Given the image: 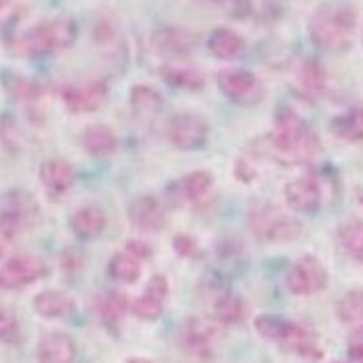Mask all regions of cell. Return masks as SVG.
Returning <instances> with one entry per match:
<instances>
[{
  "label": "cell",
  "mask_w": 363,
  "mask_h": 363,
  "mask_svg": "<svg viewBox=\"0 0 363 363\" xmlns=\"http://www.w3.org/2000/svg\"><path fill=\"white\" fill-rule=\"evenodd\" d=\"M298 81L304 91L313 94H320L326 86V73L318 61L306 60L298 69Z\"/></svg>",
  "instance_id": "33"
},
{
  "label": "cell",
  "mask_w": 363,
  "mask_h": 363,
  "mask_svg": "<svg viewBox=\"0 0 363 363\" xmlns=\"http://www.w3.org/2000/svg\"><path fill=\"white\" fill-rule=\"evenodd\" d=\"M352 342H363V326H359V328L352 334Z\"/></svg>",
  "instance_id": "40"
},
{
  "label": "cell",
  "mask_w": 363,
  "mask_h": 363,
  "mask_svg": "<svg viewBox=\"0 0 363 363\" xmlns=\"http://www.w3.org/2000/svg\"><path fill=\"white\" fill-rule=\"evenodd\" d=\"M285 285H287L289 293H293V295H316L328 285V271L318 257L303 255L285 273Z\"/></svg>",
  "instance_id": "7"
},
{
  "label": "cell",
  "mask_w": 363,
  "mask_h": 363,
  "mask_svg": "<svg viewBox=\"0 0 363 363\" xmlns=\"http://www.w3.org/2000/svg\"><path fill=\"white\" fill-rule=\"evenodd\" d=\"M77 40V24L71 18H55L28 28L18 35L12 50L24 57H43L67 50Z\"/></svg>",
  "instance_id": "2"
},
{
  "label": "cell",
  "mask_w": 363,
  "mask_h": 363,
  "mask_svg": "<svg viewBox=\"0 0 363 363\" xmlns=\"http://www.w3.org/2000/svg\"><path fill=\"white\" fill-rule=\"evenodd\" d=\"M6 89L10 96L20 102H34L42 96V85L28 77L10 75L6 79Z\"/></svg>",
  "instance_id": "32"
},
{
  "label": "cell",
  "mask_w": 363,
  "mask_h": 363,
  "mask_svg": "<svg viewBox=\"0 0 363 363\" xmlns=\"http://www.w3.org/2000/svg\"><path fill=\"white\" fill-rule=\"evenodd\" d=\"M336 316L344 324L363 322V289H352L336 304Z\"/></svg>",
  "instance_id": "31"
},
{
  "label": "cell",
  "mask_w": 363,
  "mask_h": 363,
  "mask_svg": "<svg viewBox=\"0 0 363 363\" xmlns=\"http://www.w3.org/2000/svg\"><path fill=\"white\" fill-rule=\"evenodd\" d=\"M247 224L252 234L262 242H293L295 238L301 236L303 224L291 216L287 212H283L279 206L271 203H254L247 214Z\"/></svg>",
  "instance_id": "4"
},
{
  "label": "cell",
  "mask_w": 363,
  "mask_h": 363,
  "mask_svg": "<svg viewBox=\"0 0 363 363\" xmlns=\"http://www.w3.org/2000/svg\"><path fill=\"white\" fill-rule=\"evenodd\" d=\"M254 328L263 340L285 344L289 350H293L301 342L313 340L304 326L293 320H285L281 316H273V314H259L254 320Z\"/></svg>",
  "instance_id": "11"
},
{
  "label": "cell",
  "mask_w": 363,
  "mask_h": 363,
  "mask_svg": "<svg viewBox=\"0 0 363 363\" xmlns=\"http://www.w3.org/2000/svg\"><path fill=\"white\" fill-rule=\"evenodd\" d=\"M350 357L355 363H363V342H352L350 344Z\"/></svg>",
  "instance_id": "39"
},
{
  "label": "cell",
  "mask_w": 363,
  "mask_h": 363,
  "mask_svg": "<svg viewBox=\"0 0 363 363\" xmlns=\"http://www.w3.org/2000/svg\"><path fill=\"white\" fill-rule=\"evenodd\" d=\"M216 83L224 96L234 102H250L259 99V79L247 69H222L216 75Z\"/></svg>",
  "instance_id": "12"
},
{
  "label": "cell",
  "mask_w": 363,
  "mask_h": 363,
  "mask_svg": "<svg viewBox=\"0 0 363 363\" xmlns=\"http://www.w3.org/2000/svg\"><path fill=\"white\" fill-rule=\"evenodd\" d=\"M40 218V204L28 191H10L0 204V234L14 240Z\"/></svg>",
  "instance_id": "5"
},
{
  "label": "cell",
  "mask_w": 363,
  "mask_h": 363,
  "mask_svg": "<svg viewBox=\"0 0 363 363\" xmlns=\"http://www.w3.org/2000/svg\"><path fill=\"white\" fill-rule=\"evenodd\" d=\"M130 108L134 110L135 116L150 118L155 116L163 108V96L153 86L135 85L130 91Z\"/></svg>",
  "instance_id": "25"
},
{
  "label": "cell",
  "mask_w": 363,
  "mask_h": 363,
  "mask_svg": "<svg viewBox=\"0 0 363 363\" xmlns=\"http://www.w3.org/2000/svg\"><path fill=\"white\" fill-rule=\"evenodd\" d=\"M283 194L289 208L303 214H314L322 204V189L314 177H296L289 181Z\"/></svg>",
  "instance_id": "13"
},
{
  "label": "cell",
  "mask_w": 363,
  "mask_h": 363,
  "mask_svg": "<svg viewBox=\"0 0 363 363\" xmlns=\"http://www.w3.org/2000/svg\"><path fill=\"white\" fill-rule=\"evenodd\" d=\"M362 42H363V32H362Z\"/></svg>",
  "instance_id": "44"
},
{
  "label": "cell",
  "mask_w": 363,
  "mask_h": 363,
  "mask_svg": "<svg viewBox=\"0 0 363 363\" xmlns=\"http://www.w3.org/2000/svg\"><path fill=\"white\" fill-rule=\"evenodd\" d=\"M357 12L350 4H326L313 14L308 34L318 48L344 51L354 42Z\"/></svg>",
  "instance_id": "1"
},
{
  "label": "cell",
  "mask_w": 363,
  "mask_h": 363,
  "mask_svg": "<svg viewBox=\"0 0 363 363\" xmlns=\"http://www.w3.org/2000/svg\"><path fill=\"white\" fill-rule=\"evenodd\" d=\"M128 220L142 232H157L165 224V211L153 194H140L128 204Z\"/></svg>",
  "instance_id": "15"
},
{
  "label": "cell",
  "mask_w": 363,
  "mask_h": 363,
  "mask_svg": "<svg viewBox=\"0 0 363 363\" xmlns=\"http://www.w3.org/2000/svg\"><path fill=\"white\" fill-rule=\"evenodd\" d=\"M69 226H71L73 234L79 240L91 242V240H96L104 232V228H106V216H104V212L99 206L86 204V206H81V208H77L71 214Z\"/></svg>",
  "instance_id": "19"
},
{
  "label": "cell",
  "mask_w": 363,
  "mask_h": 363,
  "mask_svg": "<svg viewBox=\"0 0 363 363\" xmlns=\"http://www.w3.org/2000/svg\"><path fill=\"white\" fill-rule=\"evenodd\" d=\"M38 363H75L77 344L65 332H48L35 347Z\"/></svg>",
  "instance_id": "16"
},
{
  "label": "cell",
  "mask_w": 363,
  "mask_h": 363,
  "mask_svg": "<svg viewBox=\"0 0 363 363\" xmlns=\"http://www.w3.org/2000/svg\"><path fill=\"white\" fill-rule=\"evenodd\" d=\"M338 242L352 259L363 263V220H347L338 230Z\"/></svg>",
  "instance_id": "27"
},
{
  "label": "cell",
  "mask_w": 363,
  "mask_h": 363,
  "mask_svg": "<svg viewBox=\"0 0 363 363\" xmlns=\"http://www.w3.org/2000/svg\"><path fill=\"white\" fill-rule=\"evenodd\" d=\"M334 134L346 142H362L363 140V110H352L346 114H340L332 122Z\"/></svg>",
  "instance_id": "29"
},
{
  "label": "cell",
  "mask_w": 363,
  "mask_h": 363,
  "mask_svg": "<svg viewBox=\"0 0 363 363\" xmlns=\"http://www.w3.org/2000/svg\"><path fill=\"white\" fill-rule=\"evenodd\" d=\"M77 179V171L73 163L61 157L45 160L40 167V181L42 185L53 194H61L69 191Z\"/></svg>",
  "instance_id": "17"
},
{
  "label": "cell",
  "mask_w": 363,
  "mask_h": 363,
  "mask_svg": "<svg viewBox=\"0 0 363 363\" xmlns=\"http://www.w3.org/2000/svg\"><path fill=\"white\" fill-rule=\"evenodd\" d=\"M132 308V304L128 301V296L120 291H110L101 298L99 304V314L102 316V320L106 324H116L120 322L126 313Z\"/></svg>",
  "instance_id": "30"
},
{
  "label": "cell",
  "mask_w": 363,
  "mask_h": 363,
  "mask_svg": "<svg viewBox=\"0 0 363 363\" xmlns=\"http://www.w3.org/2000/svg\"><path fill=\"white\" fill-rule=\"evenodd\" d=\"M126 363H153L152 359H147V357H130L126 359Z\"/></svg>",
  "instance_id": "41"
},
{
  "label": "cell",
  "mask_w": 363,
  "mask_h": 363,
  "mask_svg": "<svg viewBox=\"0 0 363 363\" xmlns=\"http://www.w3.org/2000/svg\"><path fill=\"white\" fill-rule=\"evenodd\" d=\"M199 42V35L179 26H163L152 34L153 48L163 53H186Z\"/></svg>",
  "instance_id": "18"
},
{
  "label": "cell",
  "mask_w": 363,
  "mask_h": 363,
  "mask_svg": "<svg viewBox=\"0 0 363 363\" xmlns=\"http://www.w3.org/2000/svg\"><path fill=\"white\" fill-rule=\"evenodd\" d=\"M244 38L234 32L232 28H216L208 35V50L218 60H236L238 55L244 51Z\"/></svg>",
  "instance_id": "21"
},
{
  "label": "cell",
  "mask_w": 363,
  "mask_h": 363,
  "mask_svg": "<svg viewBox=\"0 0 363 363\" xmlns=\"http://www.w3.org/2000/svg\"><path fill=\"white\" fill-rule=\"evenodd\" d=\"M32 306L43 318H63V316L75 313L77 303L69 293L50 289V291L38 293L32 301Z\"/></svg>",
  "instance_id": "20"
},
{
  "label": "cell",
  "mask_w": 363,
  "mask_h": 363,
  "mask_svg": "<svg viewBox=\"0 0 363 363\" xmlns=\"http://www.w3.org/2000/svg\"><path fill=\"white\" fill-rule=\"evenodd\" d=\"M22 336L16 314L0 304V344H18Z\"/></svg>",
  "instance_id": "34"
},
{
  "label": "cell",
  "mask_w": 363,
  "mask_h": 363,
  "mask_svg": "<svg viewBox=\"0 0 363 363\" xmlns=\"http://www.w3.org/2000/svg\"><path fill=\"white\" fill-rule=\"evenodd\" d=\"M359 203H362V206H363V193L359 194Z\"/></svg>",
  "instance_id": "43"
},
{
  "label": "cell",
  "mask_w": 363,
  "mask_h": 363,
  "mask_svg": "<svg viewBox=\"0 0 363 363\" xmlns=\"http://www.w3.org/2000/svg\"><path fill=\"white\" fill-rule=\"evenodd\" d=\"M124 252H128L130 255H134L135 259H150L152 257V247L145 244V242H142V240H128L126 244V250Z\"/></svg>",
  "instance_id": "37"
},
{
  "label": "cell",
  "mask_w": 363,
  "mask_h": 363,
  "mask_svg": "<svg viewBox=\"0 0 363 363\" xmlns=\"http://www.w3.org/2000/svg\"><path fill=\"white\" fill-rule=\"evenodd\" d=\"M161 77L175 89L183 91H199L204 86V75L201 69L185 63H169L161 67Z\"/></svg>",
  "instance_id": "23"
},
{
  "label": "cell",
  "mask_w": 363,
  "mask_h": 363,
  "mask_svg": "<svg viewBox=\"0 0 363 363\" xmlns=\"http://www.w3.org/2000/svg\"><path fill=\"white\" fill-rule=\"evenodd\" d=\"M247 314L245 301L234 293H224L218 301L214 303V320L220 322L222 326H232L242 322Z\"/></svg>",
  "instance_id": "26"
},
{
  "label": "cell",
  "mask_w": 363,
  "mask_h": 363,
  "mask_svg": "<svg viewBox=\"0 0 363 363\" xmlns=\"http://www.w3.org/2000/svg\"><path fill=\"white\" fill-rule=\"evenodd\" d=\"M9 2H10V0H0V9H4V6H6Z\"/></svg>",
  "instance_id": "42"
},
{
  "label": "cell",
  "mask_w": 363,
  "mask_h": 363,
  "mask_svg": "<svg viewBox=\"0 0 363 363\" xmlns=\"http://www.w3.org/2000/svg\"><path fill=\"white\" fill-rule=\"evenodd\" d=\"M271 145L289 160H311L320 152V140L295 110L281 108L275 116Z\"/></svg>",
  "instance_id": "3"
},
{
  "label": "cell",
  "mask_w": 363,
  "mask_h": 363,
  "mask_svg": "<svg viewBox=\"0 0 363 363\" xmlns=\"http://www.w3.org/2000/svg\"><path fill=\"white\" fill-rule=\"evenodd\" d=\"M165 132L171 144L177 150L193 152V150H201L206 144L211 135V126L204 116L196 112H177L167 120Z\"/></svg>",
  "instance_id": "6"
},
{
  "label": "cell",
  "mask_w": 363,
  "mask_h": 363,
  "mask_svg": "<svg viewBox=\"0 0 363 363\" xmlns=\"http://www.w3.org/2000/svg\"><path fill=\"white\" fill-rule=\"evenodd\" d=\"M212 185H214L212 173H208V171H191V173H186L185 177H181V181L177 183V199L189 201V203L201 201L208 194Z\"/></svg>",
  "instance_id": "24"
},
{
  "label": "cell",
  "mask_w": 363,
  "mask_h": 363,
  "mask_svg": "<svg viewBox=\"0 0 363 363\" xmlns=\"http://www.w3.org/2000/svg\"><path fill=\"white\" fill-rule=\"evenodd\" d=\"M169 296V281L165 275H153L145 291L132 303V313L142 320H155L163 314V306Z\"/></svg>",
  "instance_id": "14"
},
{
  "label": "cell",
  "mask_w": 363,
  "mask_h": 363,
  "mask_svg": "<svg viewBox=\"0 0 363 363\" xmlns=\"http://www.w3.org/2000/svg\"><path fill=\"white\" fill-rule=\"evenodd\" d=\"M81 263H83V259H81V254L77 250H65L63 255H61V267L67 273H73V271L79 269Z\"/></svg>",
  "instance_id": "38"
},
{
  "label": "cell",
  "mask_w": 363,
  "mask_h": 363,
  "mask_svg": "<svg viewBox=\"0 0 363 363\" xmlns=\"http://www.w3.org/2000/svg\"><path fill=\"white\" fill-rule=\"evenodd\" d=\"M48 275V263L35 255H14L0 267V291H18Z\"/></svg>",
  "instance_id": "9"
},
{
  "label": "cell",
  "mask_w": 363,
  "mask_h": 363,
  "mask_svg": "<svg viewBox=\"0 0 363 363\" xmlns=\"http://www.w3.org/2000/svg\"><path fill=\"white\" fill-rule=\"evenodd\" d=\"M175 252H177L181 257H185V259H193L199 255V245L194 242L193 238L185 236V234H181V236L175 238Z\"/></svg>",
  "instance_id": "36"
},
{
  "label": "cell",
  "mask_w": 363,
  "mask_h": 363,
  "mask_svg": "<svg viewBox=\"0 0 363 363\" xmlns=\"http://www.w3.org/2000/svg\"><path fill=\"white\" fill-rule=\"evenodd\" d=\"M218 338L220 322L204 318V316L189 318L181 330V344L189 354L199 359H211Z\"/></svg>",
  "instance_id": "8"
},
{
  "label": "cell",
  "mask_w": 363,
  "mask_h": 363,
  "mask_svg": "<svg viewBox=\"0 0 363 363\" xmlns=\"http://www.w3.org/2000/svg\"><path fill=\"white\" fill-rule=\"evenodd\" d=\"M83 147L94 157H108L116 152L118 140L112 128L106 124H93L85 130L83 134Z\"/></svg>",
  "instance_id": "22"
},
{
  "label": "cell",
  "mask_w": 363,
  "mask_h": 363,
  "mask_svg": "<svg viewBox=\"0 0 363 363\" xmlns=\"http://www.w3.org/2000/svg\"><path fill=\"white\" fill-rule=\"evenodd\" d=\"M108 273L114 281L130 285V283H135L142 275V262L135 259L134 255H130L128 252H120L110 257Z\"/></svg>",
  "instance_id": "28"
},
{
  "label": "cell",
  "mask_w": 363,
  "mask_h": 363,
  "mask_svg": "<svg viewBox=\"0 0 363 363\" xmlns=\"http://www.w3.org/2000/svg\"><path fill=\"white\" fill-rule=\"evenodd\" d=\"M106 96H108V85L101 79L67 85L61 91L63 104L67 106L69 112H75V114H86V112L99 110L106 101Z\"/></svg>",
  "instance_id": "10"
},
{
  "label": "cell",
  "mask_w": 363,
  "mask_h": 363,
  "mask_svg": "<svg viewBox=\"0 0 363 363\" xmlns=\"http://www.w3.org/2000/svg\"><path fill=\"white\" fill-rule=\"evenodd\" d=\"M216 6L224 10L228 16L236 20H244L254 12V2L252 0H212Z\"/></svg>",
  "instance_id": "35"
}]
</instances>
